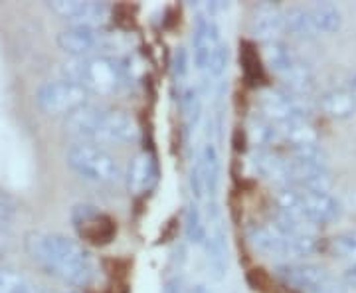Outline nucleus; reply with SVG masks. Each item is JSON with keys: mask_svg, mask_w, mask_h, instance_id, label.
I'll return each instance as SVG.
<instances>
[{"mask_svg": "<svg viewBox=\"0 0 356 293\" xmlns=\"http://www.w3.org/2000/svg\"><path fill=\"white\" fill-rule=\"evenodd\" d=\"M24 248L34 264L56 280L74 287H88L95 280V262L88 250L58 232H28Z\"/></svg>", "mask_w": 356, "mask_h": 293, "instance_id": "obj_1", "label": "nucleus"}, {"mask_svg": "<svg viewBox=\"0 0 356 293\" xmlns=\"http://www.w3.org/2000/svg\"><path fill=\"white\" fill-rule=\"evenodd\" d=\"M64 79H70L81 86L83 90H88L89 95L91 93L107 95L119 90L123 84H127L123 62L109 54L72 60L64 65Z\"/></svg>", "mask_w": 356, "mask_h": 293, "instance_id": "obj_2", "label": "nucleus"}, {"mask_svg": "<svg viewBox=\"0 0 356 293\" xmlns=\"http://www.w3.org/2000/svg\"><path fill=\"white\" fill-rule=\"evenodd\" d=\"M65 161L81 179L97 184H113L123 177V171L115 161V157H111L95 143H86V141L74 143L65 153Z\"/></svg>", "mask_w": 356, "mask_h": 293, "instance_id": "obj_3", "label": "nucleus"}, {"mask_svg": "<svg viewBox=\"0 0 356 293\" xmlns=\"http://www.w3.org/2000/svg\"><path fill=\"white\" fill-rule=\"evenodd\" d=\"M89 100V91L83 90L70 79L48 81L36 91V103L46 115H65L70 117L77 109L86 107Z\"/></svg>", "mask_w": 356, "mask_h": 293, "instance_id": "obj_4", "label": "nucleus"}, {"mask_svg": "<svg viewBox=\"0 0 356 293\" xmlns=\"http://www.w3.org/2000/svg\"><path fill=\"white\" fill-rule=\"evenodd\" d=\"M60 50L72 56L74 60L102 56L115 46V38L103 32V28H88V26H72L58 34Z\"/></svg>", "mask_w": 356, "mask_h": 293, "instance_id": "obj_5", "label": "nucleus"}, {"mask_svg": "<svg viewBox=\"0 0 356 293\" xmlns=\"http://www.w3.org/2000/svg\"><path fill=\"white\" fill-rule=\"evenodd\" d=\"M202 246L212 274L216 278H224L228 271V236L216 200H208V226Z\"/></svg>", "mask_w": 356, "mask_h": 293, "instance_id": "obj_6", "label": "nucleus"}, {"mask_svg": "<svg viewBox=\"0 0 356 293\" xmlns=\"http://www.w3.org/2000/svg\"><path fill=\"white\" fill-rule=\"evenodd\" d=\"M51 13L62 16L72 26H88V28H102L109 16L111 6L105 2H81V0H56L50 2Z\"/></svg>", "mask_w": 356, "mask_h": 293, "instance_id": "obj_7", "label": "nucleus"}, {"mask_svg": "<svg viewBox=\"0 0 356 293\" xmlns=\"http://www.w3.org/2000/svg\"><path fill=\"white\" fill-rule=\"evenodd\" d=\"M220 26L214 18H208L200 14L196 26H194V36H192V50H194V65L196 70L204 72L208 68L212 52L220 44Z\"/></svg>", "mask_w": 356, "mask_h": 293, "instance_id": "obj_8", "label": "nucleus"}, {"mask_svg": "<svg viewBox=\"0 0 356 293\" xmlns=\"http://www.w3.org/2000/svg\"><path fill=\"white\" fill-rule=\"evenodd\" d=\"M103 107L97 105H86L81 109H77L76 113H72L70 117H65V131L70 135H74L79 141L86 143H95L99 141V133H102V123L105 117Z\"/></svg>", "mask_w": 356, "mask_h": 293, "instance_id": "obj_9", "label": "nucleus"}, {"mask_svg": "<svg viewBox=\"0 0 356 293\" xmlns=\"http://www.w3.org/2000/svg\"><path fill=\"white\" fill-rule=\"evenodd\" d=\"M74 222L79 228V232L89 238L91 242H109V238L113 236V224L111 220L102 214L95 206H89V204H81L76 206L74 210Z\"/></svg>", "mask_w": 356, "mask_h": 293, "instance_id": "obj_10", "label": "nucleus"}, {"mask_svg": "<svg viewBox=\"0 0 356 293\" xmlns=\"http://www.w3.org/2000/svg\"><path fill=\"white\" fill-rule=\"evenodd\" d=\"M301 191V218L307 224H327L339 216V203L329 192Z\"/></svg>", "mask_w": 356, "mask_h": 293, "instance_id": "obj_11", "label": "nucleus"}, {"mask_svg": "<svg viewBox=\"0 0 356 293\" xmlns=\"http://www.w3.org/2000/svg\"><path fill=\"white\" fill-rule=\"evenodd\" d=\"M137 139H139V125L133 115L123 109H107L105 111L99 141L133 143Z\"/></svg>", "mask_w": 356, "mask_h": 293, "instance_id": "obj_12", "label": "nucleus"}, {"mask_svg": "<svg viewBox=\"0 0 356 293\" xmlns=\"http://www.w3.org/2000/svg\"><path fill=\"white\" fill-rule=\"evenodd\" d=\"M280 274L287 283H291L299 290H307L313 293H323L329 285V274L318 266L303 264V266H281Z\"/></svg>", "mask_w": 356, "mask_h": 293, "instance_id": "obj_13", "label": "nucleus"}, {"mask_svg": "<svg viewBox=\"0 0 356 293\" xmlns=\"http://www.w3.org/2000/svg\"><path fill=\"white\" fill-rule=\"evenodd\" d=\"M250 28H252V34H254L255 38L266 40V42L275 40V36L285 28L283 10H281L280 6L269 4V2L257 4L254 10V16H252V26Z\"/></svg>", "mask_w": 356, "mask_h": 293, "instance_id": "obj_14", "label": "nucleus"}, {"mask_svg": "<svg viewBox=\"0 0 356 293\" xmlns=\"http://www.w3.org/2000/svg\"><path fill=\"white\" fill-rule=\"evenodd\" d=\"M156 180V161L151 153L143 151L139 153L127 171V187L133 194L147 192Z\"/></svg>", "mask_w": 356, "mask_h": 293, "instance_id": "obj_15", "label": "nucleus"}, {"mask_svg": "<svg viewBox=\"0 0 356 293\" xmlns=\"http://www.w3.org/2000/svg\"><path fill=\"white\" fill-rule=\"evenodd\" d=\"M264 60H266L267 68L277 74V76L285 81L287 77L291 76V72L299 65V58L295 56V52L283 44L280 40H271V42H266L264 46Z\"/></svg>", "mask_w": 356, "mask_h": 293, "instance_id": "obj_16", "label": "nucleus"}, {"mask_svg": "<svg viewBox=\"0 0 356 293\" xmlns=\"http://www.w3.org/2000/svg\"><path fill=\"white\" fill-rule=\"evenodd\" d=\"M200 163L204 171V184H206V196L208 200H216L218 191H220V177H222V163H220V153L216 145L208 141L204 145L200 153Z\"/></svg>", "mask_w": 356, "mask_h": 293, "instance_id": "obj_17", "label": "nucleus"}, {"mask_svg": "<svg viewBox=\"0 0 356 293\" xmlns=\"http://www.w3.org/2000/svg\"><path fill=\"white\" fill-rule=\"evenodd\" d=\"M321 107L325 113L337 119H346L356 111V97L353 91L348 90H334L323 95Z\"/></svg>", "mask_w": 356, "mask_h": 293, "instance_id": "obj_18", "label": "nucleus"}, {"mask_svg": "<svg viewBox=\"0 0 356 293\" xmlns=\"http://www.w3.org/2000/svg\"><path fill=\"white\" fill-rule=\"evenodd\" d=\"M309 16L315 28V34H334L343 24L339 8L332 4H315L309 8Z\"/></svg>", "mask_w": 356, "mask_h": 293, "instance_id": "obj_19", "label": "nucleus"}, {"mask_svg": "<svg viewBox=\"0 0 356 293\" xmlns=\"http://www.w3.org/2000/svg\"><path fill=\"white\" fill-rule=\"evenodd\" d=\"M283 22L285 28L295 34V36H313L315 34V28L311 22V16H309V8L303 6H291L287 10H283Z\"/></svg>", "mask_w": 356, "mask_h": 293, "instance_id": "obj_20", "label": "nucleus"}, {"mask_svg": "<svg viewBox=\"0 0 356 293\" xmlns=\"http://www.w3.org/2000/svg\"><path fill=\"white\" fill-rule=\"evenodd\" d=\"M0 293H44V290L14 269H0Z\"/></svg>", "mask_w": 356, "mask_h": 293, "instance_id": "obj_21", "label": "nucleus"}, {"mask_svg": "<svg viewBox=\"0 0 356 293\" xmlns=\"http://www.w3.org/2000/svg\"><path fill=\"white\" fill-rule=\"evenodd\" d=\"M248 133H250V139H252V143L257 145V147H267V145L275 143L277 137H280V129L275 127L271 121H267L264 115H261V117H257V119H254V121L250 123Z\"/></svg>", "mask_w": 356, "mask_h": 293, "instance_id": "obj_22", "label": "nucleus"}, {"mask_svg": "<svg viewBox=\"0 0 356 293\" xmlns=\"http://www.w3.org/2000/svg\"><path fill=\"white\" fill-rule=\"evenodd\" d=\"M186 238L192 244H204L206 240V226H204L202 214L198 210V204L194 203L186 210Z\"/></svg>", "mask_w": 356, "mask_h": 293, "instance_id": "obj_23", "label": "nucleus"}, {"mask_svg": "<svg viewBox=\"0 0 356 293\" xmlns=\"http://www.w3.org/2000/svg\"><path fill=\"white\" fill-rule=\"evenodd\" d=\"M229 64V46L228 44H224V42H220L214 52H212V56H210V62H208V68H206V72H208V76L212 77H222L226 74V70H228Z\"/></svg>", "mask_w": 356, "mask_h": 293, "instance_id": "obj_24", "label": "nucleus"}, {"mask_svg": "<svg viewBox=\"0 0 356 293\" xmlns=\"http://www.w3.org/2000/svg\"><path fill=\"white\" fill-rule=\"evenodd\" d=\"M182 109H184V115H186V121L188 125H196L198 117H200V95L194 88H188V90L182 91Z\"/></svg>", "mask_w": 356, "mask_h": 293, "instance_id": "obj_25", "label": "nucleus"}, {"mask_svg": "<svg viewBox=\"0 0 356 293\" xmlns=\"http://www.w3.org/2000/svg\"><path fill=\"white\" fill-rule=\"evenodd\" d=\"M334 252L348 260L350 264H356V232H344L339 238H334Z\"/></svg>", "mask_w": 356, "mask_h": 293, "instance_id": "obj_26", "label": "nucleus"}, {"mask_svg": "<svg viewBox=\"0 0 356 293\" xmlns=\"http://www.w3.org/2000/svg\"><path fill=\"white\" fill-rule=\"evenodd\" d=\"M188 187H191L194 200H202L204 196H206V184H204V171L202 163H200V157H198L191 166V173H188Z\"/></svg>", "mask_w": 356, "mask_h": 293, "instance_id": "obj_27", "label": "nucleus"}, {"mask_svg": "<svg viewBox=\"0 0 356 293\" xmlns=\"http://www.w3.org/2000/svg\"><path fill=\"white\" fill-rule=\"evenodd\" d=\"M172 72L175 77H182L188 72V54L184 48H178L172 56Z\"/></svg>", "mask_w": 356, "mask_h": 293, "instance_id": "obj_28", "label": "nucleus"}, {"mask_svg": "<svg viewBox=\"0 0 356 293\" xmlns=\"http://www.w3.org/2000/svg\"><path fill=\"white\" fill-rule=\"evenodd\" d=\"M16 216V204L13 198H8L6 194H0V220L8 222Z\"/></svg>", "mask_w": 356, "mask_h": 293, "instance_id": "obj_29", "label": "nucleus"}, {"mask_svg": "<svg viewBox=\"0 0 356 293\" xmlns=\"http://www.w3.org/2000/svg\"><path fill=\"white\" fill-rule=\"evenodd\" d=\"M344 281H346L350 287H356V264H353L350 268L346 269V274H344Z\"/></svg>", "mask_w": 356, "mask_h": 293, "instance_id": "obj_30", "label": "nucleus"}, {"mask_svg": "<svg viewBox=\"0 0 356 293\" xmlns=\"http://www.w3.org/2000/svg\"><path fill=\"white\" fill-rule=\"evenodd\" d=\"M191 293H210V292H208V290H206L204 285H196V287H194Z\"/></svg>", "mask_w": 356, "mask_h": 293, "instance_id": "obj_31", "label": "nucleus"}]
</instances>
